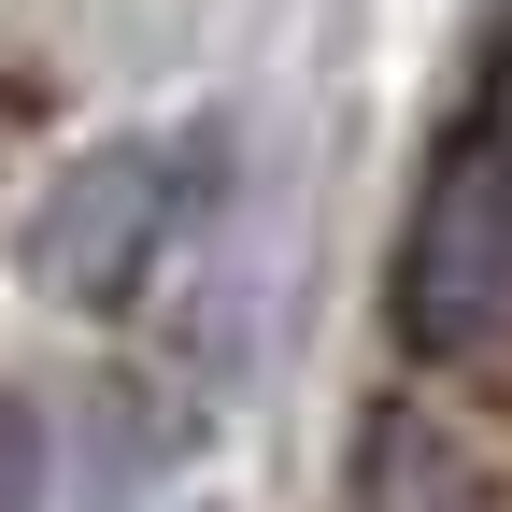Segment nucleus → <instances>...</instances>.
Segmentation results:
<instances>
[{
	"label": "nucleus",
	"instance_id": "nucleus-3",
	"mask_svg": "<svg viewBox=\"0 0 512 512\" xmlns=\"http://www.w3.org/2000/svg\"><path fill=\"white\" fill-rule=\"evenodd\" d=\"M356 512H498L484 456L427 413H370L356 427Z\"/></svg>",
	"mask_w": 512,
	"mask_h": 512
},
{
	"label": "nucleus",
	"instance_id": "nucleus-2",
	"mask_svg": "<svg viewBox=\"0 0 512 512\" xmlns=\"http://www.w3.org/2000/svg\"><path fill=\"white\" fill-rule=\"evenodd\" d=\"M384 313H399L413 356H484L512 328V157L470 143L413 185V228H399V271H384Z\"/></svg>",
	"mask_w": 512,
	"mask_h": 512
},
{
	"label": "nucleus",
	"instance_id": "nucleus-1",
	"mask_svg": "<svg viewBox=\"0 0 512 512\" xmlns=\"http://www.w3.org/2000/svg\"><path fill=\"white\" fill-rule=\"evenodd\" d=\"M214 200V128H114L72 171L43 185L29 214V285L57 313H128L171 256H185V214Z\"/></svg>",
	"mask_w": 512,
	"mask_h": 512
},
{
	"label": "nucleus",
	"instance_id": "nucleus-4",
	"mask_svg": "<svg viewBox=\"0 0 512 512\" xmlns=\"http://www.w3.org/2000/svg\"><path fill=\"white\" fill-rule=\"evenodd\" d=\"M0 512H43V441H29L15 399H0Z\"/></svg>",
	"mask_w": 512,
	"mask_h": 512
}]
</instances>
